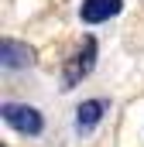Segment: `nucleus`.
Wrapping results in <instances>:
<instances>
[{"label": "nucleus", "instance_id": "1", "mask_svg": "<svg viewBox=\"0 0 144 147\" xmlns=\"http://www.w3.org/2000/svg\"><path fill=\"white\" fill-rule=\"evenodd\" d=\"M96 65V38H82L75 45L69 58H65V72H62V89H75Z\"/></svg>", "mask_w": 144, "mask_h": 147}, {"label": "nucleus", "instance_id": "2", "mask_svg": "<svg viewBox=\"0 0 144 147\" xmlns=\"http://www.w3.org/2000/svg\"><path fill=\"white\" fill-rule=\"evenodd\" d=\"M3 113V120H7V127H14L17 134H41L45 130V120H41V113L35 106H28V103H3L0 106Z\"/></svg>", "mask_w": 144, "mask_h": 147}, {"label": "nucleus", "instance_id": "3", "mask_svg": "<svg viewBox=\"0 0 144 147\" xmlns=\"http://www.w3.org/2000/svg\"><path fill=\"white\" fill-rule=\"evenodd\" d=\"M0 65L3 69H28V65H35V48L24 45V41L3 38V45H0Z\"/></svg>", "mask_w": 144, "mask_h": 147}, {"label": "nucleus", "instance_id": "4", "mask_svg": "<svg viewBox=\"0 0 144 147\" xmlns=\"http://www.w3.org/2000/svg\"><path fill=\"white\" fill-rule=\"evenodd\" d=\"M124 10V0H82L79 3V17L86 24H103L110 17H117Z\"/></svg>", "mask_w": 144, "mask_h": 147}, {"label": "nucleus", "instance_id": "5", "mask_svg": "<svg viewBox=\"0 0 144 147\" xmlns=\"http://www.w3.org/2000/svg\"><path fill=\"white\" fill-rule=\"evenodd\" d=\"M103 110H107L103 99H89V103H82V106L75 110V130H79V134H89V130L103 120Z\"/></svg>", "mask_w": 144, "mask_h": 147}]
</instances>
